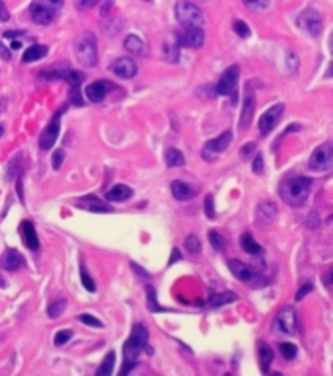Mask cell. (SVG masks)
<instances>
[{
  "label": "cell",
  "instance_id": "obj_22",
  "mask_svg": "<svg viewBox=\"0 0 333 376\" xmlns=\"http://www.w3.org/2000/svg\"><path fill=\"white\" fill-rule=\"evenodd\" d=\"M131 197H133V189H131L129 185H123V183L113 185V187L105 193V199H107L109 203H123V201H129Z\"/></svg>",
  "mask_w": 333,
  "mask_h": 376
},
{
  "label": "cell",
  "instance_id": "obj_53",
  "mask_svg": "<svg viewBox=\"0 0 333 376\" xmlns=\"http://www.w3.org/2000/svg\"><path fill=\"white\" fill-rule=\"evenodd\" d=\"M179 259H181V253H179V250H177V248H174V251H172V257H170V265L177 263Z\"/></svg>",
  "mask_w": 333,
  "mask_h": 376
},
{
  "label": "cell",
  "instance_id": "obj_7",
  "mask_svg": "<svg viewBox=\"0 0 333 376\" xmlns=\"http://www.w3.org/2000/svg\"><path fill=\"white\" fill-rule=\"evenodd\" d=\"M296 22H298V28L304 30L308 36L317 37L319 34H321V26H323V22H321V16L315 12L314 8H306V10H302V12L298 14Z\"/></svg>",
  "mask_w": 333,
  "mask_h": 376
},
{
  "label": "cell",
  "instance_id": "obj_18",
  "mask_svg": "<svg viewBox=\"0 0 333 376\" xmlns=\"http://www.w3.org/2000/svg\"><path fill=\"white\" fill-rule=\"evenodd\" d=\"M0 265H2V269H6V271H18V269L24 267V257H22V253L18 250L8 248V250L2 253V257H0Z\"/></svg>",
  "mask_w": 333,
  "mask_h": 376
},
{
  "label": "cell",
  "instance_id": "obj_52",
  "mask_svg": "<svg viewBox=\"0 0 333 376\" xmlns=\"http://www.w3.org/2000/svg\"><path fill=\"white\" fill-rule=\"evenodd\" d=\"M0 59H4V61H10V49L0 41Z\"/></svg>",
  "mask_w": 333,
  "mask_h": 376
},
{
  "label": "cell",
  "instance_id": "obj_60",
  "mask_svg": "<svg viewBox=\"0 0 333 376\" xmlns=\"http://www.w3.org/2000/svg\"><path fill=\"white\" fill-rule=\"evenodd\" d=\"M2 133H4V129H2V125H0V135H2Z\"/></svg>",
  "mask_w": 333,
  "mask_h": 376
},
{
  "label": "cell",
  "instance_id": "obj_8",
  "mask_svg": "<svg viewBox=\"0 0 333 376\" xmlns=\"http://www.w3.org/2000/svg\"><path fill=\"white\" fill-rule=\"evenodd\" d=\"M238 80H240V69L236 67V65H232V67H228L226 71L222 72V76H220V80H218V84H216V94L218 96H234L236 94V84H238Z\"/></svg>",
  "mask_w": 333,
  "mask_h": 376
},
{
  "label": "cell",
  "instance_id": "obj_47",
  "mask_svg": "<svg viewBox=\"0 0 333 376\" xmlns=\"http://www.w3.org/2000/svg\"><path fill=\"white\" fill-rule=\"evenodd\" d=\"M242 2H244L247 8H253V10H257V8H265L269 0H242Z\"/></svg>",
  "mask_w": 333,
  "mask_h": 376
},
{
  "label": "cell",
  "instance_id": "obj_30",
  "mask_svg": "<svg viewBox=\"0 0 333 376\" xmlns=\"http://www.w3.org/2000/svg\"><path fill=\"white\" fill-rule=\"evenodd\" d=\"M179 41H177V36H175L174 41H166V45H164V57H166V61H170V63H177V59H179Z\"/></svg>",
  "mask_w": 333,
  "mask_h": 376
},
{
  "label": "cell",
  "instance_id": "obj_11",
  "mask_svg": "<svg viewBox=\"0 0 333 376\" xmlns=\"http://www.w3.org/2000/svg\"><path fill=\"white\" fill-rule=\"evenodd\" d=\"M65 109L67 108L59 109V111L55 113V117L51 119V123L43 131V135H41V139H39V146H41L43 150H49L53 144L57 143V137H59V131H61V115L65 113Z\"/></svg>",
  "mask_w": 333,
  "mask_h": 376
},
{
  "label": "cell",
  "instance_id": "obj_32",
  "mask_svg": "<svg viewBox=\"0 0 333 376\" xmlns=\"http://www.w3.org/2000/svg\"><path fill=\"white\" fill-rule=\"evenodd\" d=\"M209 240H210V246L214 248L216 251H222L224 250V246H226V240H224V236L218 232V230H210L209 232Z\"/></svg>",
  "mask_w": 333,
  "mask_h": 376
},
{
  "label": "cell",
  "instance_id": "obj_10",
  "mask_svg": "<svg viewBox=\"0 0 333 376\" xmlns=\"http://www.w3.org/2000/svg\"><path fill=\"white\" fill-rule=\"evenodd\" d=\"M230 143H232V131H224V133L218 135L216 139H210V141L205 143V146H203V156H205L207 160H212L216 154H222L228 146H230Z\"/></svg>",
  "mask_w": 333,
  "mask_h": 376
},
{
  "label": "cell",
  "instance_id": "obj_40",
  "mask_svg": "<svg viewBox=\"0 0 333 376\" xmlns=\"http://www.w3.org/2000/svg\"><path fill=\"white\" fill-rule=\"evenodd\" d=\"M234 32L240 37H244V39L249 37V34H251V32H249V26L245 24L244 20H236V22H234Z\"/></svg>",
  "mask_w": 333,
  "mask_h": 376
},
{
  "label": "cell",
  "instance_id": "obj_23",
  "mask_svg": "<svg viewBox=\"0 0 333 376\" xmlns=\"http://www.w3.org/2000/svg\"><path fill=\"white\" fill-rule=\"evenodd\" d=\"M255 216H257V220H261L265 224L273 222L275 216H277V205H275L273 201H263V203L257 205V209H255Z\"/></svg>",
  "mask_w": 333,
  "mask_h": 376
},
{
  "label": "cell",
  "instance_id": "obj_19",
  "mask_svg": "<svg viewBox=\"0 0 333 376\" xmlns=\"http://www.w3.org/2000/svg\"><path fill=\"white\" fill-rule=\"evenodd\" d=\"M20 236H22L24 244L32 251L39 250V238H37V232H35V226L30 220H24V222L20 224Z\"/></svg>",
  "mask_w": 333,
  "mask_h": 376
},
{
  "label": "cell",
  "instance_id": "obj_37",
  "mask_svg": "<svg viewBox=\"0 0 333 376\" xmlns=\"http://www.w3.org/2000/svg\"><path fill=\"white\" fill-rule=\"evenodd\" d=\"M80 281H82V285H84V288H86L88 292H96V283H94L92 275L88 273L84 265L80 267Z\"/></svg>",
  "mask_w": 333,
  "mask_h": 376
},
{
  "label": "cell",
  "instance_id": "obj_26",
  "mask_svg": "<svg viewBox=\"0 0 333 376\" xmlns=\"http://www.w3.org/2000/svg\"><path fill=\"white\" fill-rule=\"evenodd\" d=\"M47 47L45 45H32L30 49H26V53L22 57L24 63H35V61H41L45 55H47Z\"/></svg>",
  "mask_w": 333,
  "mask_h": 376
},
{
  "label": "cell",
  "instance_id": "obj_42",
  "mask_svg": "<svg viewBox=\"0 0 333 376\" xmlns=\"http://www.w3.org/2000/svg\"><path fill=\"white\" fill-rule=\"evenodd\" d=\"M286 69L290 74H296L298 72V59L294 53H286Z\"/></svg>",
  "mask_w": 333,
  "mask_h": 376
},
{
  "label": "cell",
  "instance_id": "obj_6",
  "mask_svg": "<svg viewBox=\"0 0 333 376\" xmlns=\"http://www.w3.org/2000/svg\"><path fill=\"white\" fill-rule=\"evenodd\" d=\"M310 168L315 172H327L333 168V143L319 144L310 156Z\"/></svg>",
  "mask_w": 333,
  "mask_h": 376
},
{
  "label": "cell",
  "instance_id": "obj_27",
  "mask_svg": "<svg viewBox=\"0 0 333 376\" xmlns=\"http://www.w3.org/2000/svg\"><path fill=\"white\" fill-rule=\"evenodd\" d=\"M259 364H261V370L263 372H269V366L273 362V349L267 345V343H259Z\"/></svg>",
  "mask_w": 333,
  "mask_h": 376
},
{
  "label": "cell",
  "instance_id": "obj_38",
  "mask_svg": "<svg viewBox=\"0 0 333 376\" xmlns=\"http://www.w3.org/2000/svg\"><path fill=\"white\" fill-rule=\"evenodd\" d=\"M65 80L70 82V86H80V82L84 80V74L78 71H67L65 72Z\"/></svg>",
  "mask_w": 333,
  "mask_h": 376
},
{
  "label": "cell",
  "instance_id": "obj_2",
  "mask_svg": "<svg viewBox=\"0 0 333 376\" xmlns=\"http://www.w3.org/2000/svg\"><path fill=\"white\" fill-rule=\"evenodd\" d=\"M312 185H314L312 178L294 176V178L286 179V181L280 183L279 193L286 205H290V207H302L308 201V197H310Z\"/></svg>",
  "mask_w": 333,
  "mask_h": 376
},
{
  "label": "cell",
  "instance_id": "obj_24",
  "mask_svg": "<svg viewBox=\"0 0 333 376\" xmlns=\"http://www.w3.org/2000/svg\"><path fill=\"white\" fill-rule=\"evenodd\" d=\"M238 296L232 292V290H224V292H214L212 296L209 298V306L210 308H220L224 304H230V302H236Z\"/></svg>",
  "mask_w": 333,
  "mask_h": 376
},
{
  "label": "cell",
  "instance_id": "obj_20",
  "mask_svg": "<svg viewBox=\"0 0 333 376\" xmlns=\"http://www.w3.org/2000/svg\"><path fill=\"white\" fill-rule=\"evenodd\" d=\"M228 267H230V271L234 273V277H236L238 281L251 283V281H253V277H255L253 269L249 267V265H245V263H242L240 259H230V261H228Z\"/></svg>",
  "mask_w": 333,
  "mask_h": 376
},
{
  "label": "cell",
  "instance_id": "obj_48",
  "mask_svg": "<svg viewBox=\"0 0 333 376\" xmlns=\"http://www.w3.org/2000/svg\"><path fill=\"white\" fill-rule=\"evenodd\" d=\"M312 288H314V285H312V283H306V285H302V287L298 288V292H296V296H294V298H296V300H302V298H304V296H306L308 292H312Z\"/></svg>",
  "mask_w": 333,
  "mask_h": 376
},
{
  "label": "cell",
  "instance_id": "obj_13",
  "mask_svg": "<svg viewBox=\"0 0 333 376\" xmlns=\"http://www.w3.org/2000/svg\"><path fill=\"white\" fill-rule=\"evenodd\" d=\"M111 72H113V74H117L119 78L129 80V78H135V76H137L139 67H137V63H135L133 59L119 57V59H115V61H113V65H111Z\"/></svg>",
  "mask_w": 333,
  "mask_h": 376
},
{
  "label": "cell",
  "instance_id": "obj_1",
  "mask_svg": "<svg viewBox=\"0 0 333 376\" xmlns=\"http://www.w3.org/2000/svg\"><path fill=\"white\" fill-rule=\"evenodd\" d=\"M142 349H148V329L142 323H135L129 339L123 345V368L119 376H129L131 370L137 366Z\"/></svg>",
  "mask_w": 333,
  "mask_h": 376
},
{
  "label": "cell",
  "instance_id": "obj_21",
  "mask_svg": "<svg viewBox=\"0 0 333 376\" xmlns=\"http://www.w3.org/2000/svg\"><path fill=\"white\" fill-rule=\"evenodd\" d=\"M172 193H174V197L177 201H189V199L197 195V189L193 185H189L187 181L175 179V181H172Z\"/></svg>",
  "mask_w": 333,
  "mask_h": 376
},
{
  "label": "cell",
  "instance_id": "obj_50",
  "mask_svg": "<svg viewBox=\"0 0 333 376\" xmlns=\"http://www.w3.org/2000/svg\"><path fill=\"white\" fill-rule=\"evenodd\" d=\"M253 174H257V176H261L263 174V156L261 154H257L255 160H253Z\"/></svg>",
  "mask_w": 333,
  "mask_h": 376
},
{
  "label": "cell",
  "instance_id": "obj_34",
  "mask_svg": "<svg viewBox=\"0 0 333 376\" xmlns=\"http://www.w3.org/2000/svg\"><path fill=\"white\" fill-rule=\"evenodd\" d=\"M146 298H148V310L150 312H162L164 308L158 304V300H156V290H154V287H146Z\"/></svg>",
  "mask_w": 333,
  "mask_h": 376
},
{
  "label": "cell",
  "instance_id": "obj_44",
  "mask_svg": "<svg viewBox=\"0 0 333 376\" xmlns=\"http://www.w3.org/2000/svg\"><path fill=\"white\" fill-rule=\"evenodd\" d=\"M257 148V144L255 143H247V144H244L242 148H240V156H242V160H247L249 156H251V152Z\"/></svg>",
  "mask_w": 333,
  "mask_h": 376
},
{
  "label": "cell",
  "instance_id": "obj_4",
  "mask_svg": "<svg viewBox=\"0 0 333 376\" xmlns=\"http://www.w3.org/2000/svg\"><path fill=\"white\" fill-rule=\"evenodd\" d=\"M175 18L185 28H201L205 24L203 12L189 0H177L175 2Z\"/></svg>",
  "mask_w": 333,
  "mask_h": 376
},
{
  "label": "cell",
  "instance_id": "obj_56",
  "mask_svg": "<svg viewBox=\"0 0 333 376\" xmlns=\"http://www.w3.org/2000/svg\"><path fill=\"white\" fill-rule=\"evenodd\" d=\"M10 49H12V51H18V49H22V43L14 39V41H12V45H10Z\"/></svg>",
  "mask_w": 333,
  "mask_h": 376
},
{
  "label": "cell",
  "instance_id": "obj_12",
  "mask_svg": "<svg viewBox=\"0 0 333 376\" xmlns=\"http://www.w3.org/2000/svg\"><path fill=\"white\" fill-rule=\"evenodd\" d=\"M282 111H284V104H275L273 108H269L263 113L261 117H259V131H261V135H269L277 127Z\"/></svg>",
  "mask_w": 333,
  "mask_h": 376
},
{
  "label": "cell",
  "instance_id": "obj_17",
  "mask_svg": "<svg viewBox=\"0 0 333 376\" xmlns=\"http://www.w3.org/2000/svg\"><path fill=\"white\" fill-rule=\"evenodd\" d=\"M74 205L80 207V209H86L90 213H109L111 211V207L107 203H104L102 199H98L96 195H88V197L78 199Z\"/></svg>",
  "mask_w": 333,
  "mask_h": 376
},
{
  "label": "cell",
  "instance_id": "obj_58",
  "mask_svg": "<svg viewBox=\"0 0 333 376\" xmlns=\"http://www.w3.org/2000/svg\"><path fill=\"white\" fill-rule=\"evenodd\" d=\"M327 277H329V279H327V283H329V285H333V269L329 271V275H327Z\"/></svg>",
  "mask_w": 333,
  "mask_h": 376
},
{
  "label": "cell",
  "instance_id": "obj_49",
  "mask_svg": "<svg viewBox=\"0 0 333 376\" xmlns=\"http://www.w3.org/2000/svg\"><path fill=\"white\" fill-rule=\"evenodd\" d=\"M98 2H100V0H76V6H78L80 10H88V8H94Z\"/></svg>",
  "mask_w": 333,
  "mask_h": 376
},
{
  "label": "cell",
  "instance_id": "obj_5",
  "mask_svg": "<svg viewBox=\"0 0 333 376\" xmlns=\"http://www.w3.org/2000/svg\"><path fill=\"white\" fill-rule=\"evenodd\" d=\"M298 329V318L292 306H282L275 320H273V331L277 335H294Z\"/></svg>",
  "mask_w": 333,
  "mask_h": 376
},
{
  "label": "cell",
  "instance_id": "obj_54",
  "mask_svg": "<svg viewBox=\"0 0 333 376\" xmlns=\"http://www.w3.org/2000/svg\"><path fill=\"white\" fill-rule=\"evenodd\" d=\"M45 2H47L49 6H53L55 10H59V8L63 6V0H45Z\"/></svg>",
  "mask_w": 333,
  "mask_h": 376
},
{
  "label": "cell",
  "instance_id": "obj_41",
  "mask_svg": "<svg viewBox=\"0 0 333 376\" xmlns=\"http://www.w3.org/2000/svg\"><path fill=\"white\" fill-rule=\"evenodd\" d=\"M78 320H80L82 323H86V325H90V327H100V329L104 327V323L100 322L98 318H94L92 314H80V316H78Z\"/></svg>",
  "mask_w": 333,
  "mask_h": 376
},
{
  "label": "cell",
  "instance_id": "obj_15",
  "mask_svg": "<svg viewBox=\"0 0 333 376\" xmlns=\"http://www.w3.org/2000/svg\"><path fill=\"white\" fill-rule=\"evenodd\" d=\"M113 88V84L111 82H107V80H96V82H92V84H88L86 88V98L92 102V104H102L105 100V96L109 94V90Z\"/></svg>",
  "mask_w": 333,
  "mask_h": 376
},
{
  "label": "cell",
  "instance_id": "obj_25",
  "mask_svg": "<svg viewBox=\"0 0 333 376\" xmlns=\"http://www.w3.org/2000/svg\"><path fill=\"white\" fill-rule=\"evenodd\" d=\"M125 49L133 55H146V43L139 36H129L125 39Z\"/></svg>",
  "mask_w": 333,
  "mask_h": 376
},
{
  "label": "cell",
  "instance_id": "obj_35",
  "mask_svg": "<svg viewBox=\"0 0 333 376\" xmlns=\"http://www.w3.org/2000/svg\"><path fill=\"white\" fill-rule=\"evenodd\" d=\"M65 308H67V300H55V302L47 308V316L55 320V318H59V316L65 312Z\"/></svg>",
  "mask_w": 333,
  "mask_h": 376
},
{
  "label": "cell",
  "instance_id": "obj_61",
  "mask_svg": "<svg viewBox=\"0 0 333 376\" xmlns=\"http://www.w3.org/2000/svg\"><path fill=\"white\" fill-rule=\"evenodd\" d=\"M224 376H230V374H224Z\"/></svg>",
  "mask_w": 333,
  "mask_h": 376
},
{
  "label": "cell",
  "instance_id": "obj_39",
  "mask_svg": "<svg viewBox=\"0 0 333 376\" xmlns=\"http://www.w3.org/2000/svg\"><path fill=\"white\" fill-rule=\"evenodd\" d=\"M70 337H72V331H70V329H61V331H57V335H55V345H57V347H63V345L69 343Z\"/></svg>",
  "mask_w": 333,
  "mask_h": 376
},
{
  "label": "cell",
  "instance_id": "obj_46",
  "mask_svg": "<svg viewBox=\"0 0 333 376\" xmlns=\"http://www.w3.org/2000/svg\"><path fill=\"white\" fill-rule=\"evenodd\" d=\"M63 162H65V152H63V150H55V152H53V160H51L53 168L59 170Z\"/></svg>",
  "mask_w": 333,
  "mask_h": 376
},
{
  "label": "cell",
  "instance_id": "obj_28",
  "mask_svg": "<svg viewBox=\"0 0 333 376\" xmlns=\"http://www.w3.org/2000/svg\"><path fill=\"white\" fill-rule=\"evenodd\" d=\"M113 366H115V353L109 351V353L105 355L104 360H102V364L98 366L96 376H111L113 374Z\"/></svg>",
  "mask_w": 333,
  "mask_h": 376
},
{
  "label": "cell",
  "instance_id": "obj_51",
  "mask_svg": "<svg viewBox=\"0 0 333 376\" xmlns=\"http://www.w3.org/2000/svg\"><path fill=\"white\" fill-rule=\"evenodd\" d=\"M8 20H10V12H8L6 4L0 0V22H8Z\"/></svg>",
  "mask_w": 333,
  "mask_h": 376
},
{
  "label": "cell",
  "instance_id": "obj_57",
  "mask_svg": "<svg viewBox=\"0 0 333 376\" xmlns=\"http://www.w3.org/2000/svg\"><path fill=\"white\" fill-rule=\"evenodd\" d=\"M325 76H327V78H331L333 76V63L329 65V69H327V72H325Z\"/></svg>",
  "mask_w": 333,
  "mask_h": 376
},
{
  "label": "cell",
  "instance_id": "obj_43",
  "mask_svg": "<svg viewBox=\"0 0 333 376\" xmlns=\"http://www.w3.org/2000/svg\"><path fill=\"white\" fill-rule=\"evenodd\" d=\"M70 102L74 106H82V94H80V88L78 86H70Z\"/></svg>",
  "mask_w": 333,
  "mask_h": 376
},
{
  "label": "cell",
  "instance_id": "obj_3",
  "mask_svg": "<svg viewBox=\"0 0 333 376\" xmlns=\"http://www.w3.org/2000/svg\"><path fill=\"white\" fill-rule=\"evenodd\" d=\"M74 55L78 63L86 69H92L98 65V39L92 32H84L82 36L74 41Z\"/></svg>",
  "mask_w": 333,
  "mask_h": 376
},
{
  "label": "cell",
  "instance_id": "obj_36",
  "mask_svg": "<svg viewBox=\"0 0 333 376\" xmlns=\"http://www.w3.org/2000/svg\"><path fill=\"white\" fill-rule=\"evenodd\" d=\"M279 351H280V355L286 358V360H292V358L296 357V353H298V349H296V345H294V343H280Z\"/></svg>",
  "mask_w": 333,
  "mask_h": 376
},
{
  "label": "cell",
  "instance_id": "obj_45",
  "mask_svg": "<svg viewBox=\"0 0 333 376\" xmlns=\"http://www.w3.org/2000/svg\"><path fill=\"white\" fill-rule=\"evenodd\" d=\"M205 213H207L209 218H214V197L212 195L205 197Z\"/></svg>",
  "mask_w": 333,
  "mask_h": 376
},
{
  "label": "cell",
  "instance_id": "obj_9",
  "mask_svg": "<svg viewBox=\"0 0 333 376\" xmlns=\"http://www.w3.org/2000/svg\"><path fill=\"white\" fill-rule=\"evenodd\" d=\"M30 16L39 26H49V24H53L55 16H57V10L53 6H49L47 2H43V0H35L34 4L30 6Z\"/></svg>",
  "mask_w": 333,
  "mask_h": 376
},
{
  "label": "cell",
  "instance_id": "obj_33",
  "mask_svg": "<svg viewBox=\"0 0 333 376\" xmlns=\"http://www.w3.org/2000/svg\"><path fill=\"white\" fill-rule=\"evenodd\" d=\"M185 250H187V253H191V255H199L201 253V240L195 234L185 238Z\"/></svg>",
  "mask_w": 333,
  "mask_h": 376
},
{
  "label": "cell",
  "instance_id": "obj_29",
  "mask_svg": "<svg viewBox=\"0 0 333 376\" xmlns=\"http://www.w3.org/2000/svg\"><path fill=\"white\" fill-rule=\"evenodd\" d=\"M240 244H242V250L247 251L249 255H257V253H261V246L253 240V236L251 234H244L242 238H240Z\"/></svg>",
  "mask_w": 333,
  "mask_h": 376
},
{
  "label": "cell",
  "instance_id": "obj_55",
  "mask_svg": "<svg viewBox=\"0 0 333 376\" xmlns=\"http://www.w3.org/2000/svg\"><path fill=\"white\" fill-rule=\"evenodd\" d=\"M24 32H4V37H20Z\"/></svg>",
  "mask_w": 333,
  "mask_h": 376
},
{
  "label": "cell",
  "instance_id": "obj_59",
  "mask_svg": "<svg viewBox=\"0 0 333 376\" xmlns=\"http://www.w3.org/2000/svg\"><path fill=\"white\" fill-rule=\"evenodd\" d=\"M329 47H331V53H333V36H331V45H329Z\"/></svg>",
  "mask_w": 333,
  "mask_h": 376
},
{
  "label": "cell",
  "instance_id": "obj_14",
  "mask_svg": "<svg viewBox=\"0 0 333 376\" xmlns=\"http://www.w3.org/2000/svg\"><path fill=\"white\" fill-rule=\"evenodd\" d=\"M179 45H185V47H191V49H201L203 43H205V32L201 28H185L183 34L177 36Z\"/></svg>",
  "mask_w": 333,
  "mask_h": 376
},
{
  "label": "cell",
  "instance_id": "obj_31",
  "mask_svg": "<svg viewBox=\"0 0 333 376\" xmlns=\"http://www.w3.org/2000/svg\"><path fill=\"white\" fill-rule=\"evenodd\" d=\"M183 164H185V158H183V154L177 148H168L166 150V166L168 168H179Z\"/></svg>",
  "mask_w": 333,
  "mask_h": 376
},
{
  "label": "cell",
  "instance_id": "obj_16",
  "mask_svg": "<svg viewBox=\"0 0 333 376\" xmlns=\"http://www.w3.org/2000/svg\"><path fill=\"white\" fill-rule=\"evenodd\" d=\"M253 111H255V96L251 90L245 92L244 104H242V115H240V129L245 131L247 127L251 125V119H253Z\"/></svg>",
  "mask_w": 333,
  "mask_h": 376
}]
</instances>
